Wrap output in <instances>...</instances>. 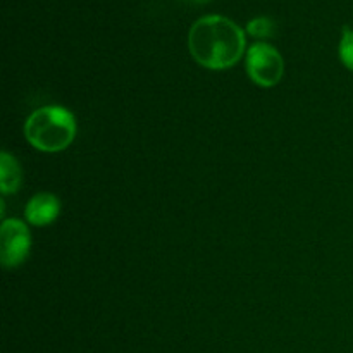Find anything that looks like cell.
Listing matches in <instances>:
<instances>
[{"instance_id": "1", "label": "cell", "mask_w": 353, "mask_h": 353, "mask_svg": "<svg viewBox=\"0 0 353 353\" xmlns=\"http://www.w3.org/2000/svg\"><path fill=\"white\" fill-rule=\"evenodd\" d=\"M188 48L200 65L214 71L230 69L245 52V33L224 16L200 17L188 34Z\"/></svg>"}, {"instance_id": "2", "label": "cell", "mask_w": 353, "mask_h": 353, "mask_svg": "<svg viewBox=\"0 0 353 353\" xmlns=\"http://www.w3.org/2000/svg\"><path fill=\"white\" fill-rule=\"evenodd\" d=\"M24 137L41 152H62L76 137V119L65 107L45 105L24 123Z\"/></svg>"}, {"instance_id": "3", "label": "cell", "mask_w": 353, "mask_h": 353, "mask_svg": "<svg viewBox=\"0 0 353 353\" xmlns=\"http://www.w3.org/2000/svg\"><path fill=\"white\" fill-rule=\"evenodd\" d=\"M247 72L255 85L271 88L281 81L285 62L272 45L257 41L247 52Z\"/></svg>"}, {"instance_id": "4", "label": "cell", "mask_w": 353, "mask_h": 353, "mask_svg": "<svg viewBox=\"0 0 353 353\" xmlns=\"http://www.w3.org/2000/svg\"><path fill=\"white\" fill-rule=\"evenodd\" d=\"M31 234L21 219H6L0 226V261L6 269L19 268L30 255Z\"/></svg>"}, {"instance_id": "5", "label": "cell", "mask_w": 353, "mask_h": 353, "mask_svg": "<svg viewBox=\"0 0 353 353\" xmlns=\"http://www.w3.org/2000/svg\"><path fill=\"white\" fill-rule=\"evenodd\" d=\"M59 212H61V200L52 193L41 192L31 196L30 202L26 203L24 217L33 226H48L57 219Z\"/></svg>"}, {"instance_id": "6", "label": "cell", "mask_w": 353, "mask_h": 353, "mask_svg": "<svg viewBox=\"0 0 353 353\" xmlns=\"http://www.w3.org/2000/svg\"><path fill=\"white\" fill-rule=\"evenodd\" d=\"M23 183V171L16 157L9 152H2L0 155V188L3 195L16 193Z\"/></svg>"}, {"instance_id": "7", "label": "cell", "mask_w": 353, "mask_h": 353, "mask_svg": "<svg viewBox=\"0 0 353 353\" xmlns=\"http://www.w3.org/2000/svg\"><path fill=\"white\" fill-rule=\"evenodd\" d=\"M340 59L345 68L353 71V30L348 26L343 28L340 41Z\"/></svg>"}, {"instance_id": "8", "label": "cell", "mask_w": 353, "mask_h": 353, "mask_svg": "<svg viewBox=\"0 0 353 353\" xmlns=\"http://www.w3.org/2000/svg\"><path fill=\"white\" fill-rule=\"evenodd\" d=\"M247 31L255 38H268L274 33V23L269 17H255L248 23Z\"/></svg>"}, {"instance_id": "9", "label": "cell", "mask_w": 353, "mask_h": 353, "mask_svg": "<svg viewBox=\"0 0 353 353\" xmlns=\"http://www.w3.org/2000/svg\"><path fill=\"white\" fill-rule=\"evenodd\" d=\"M186 2H192V3H205V2H210V0H186Z\"/></svg>"}]
</instances>
